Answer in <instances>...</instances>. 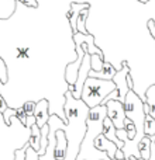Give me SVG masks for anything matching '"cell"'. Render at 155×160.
Listing matches in <instances>:
<instances>
[{
  "label": "cell",
  "instance_id": "obj_27",
  "mask_svg": "<svg viewBox=\"0 0 155 160\" xmlns=\"http://www.w3.org/2000/svg\"><path fill=\"white\" fill-rule=\"evenodd\" d=\"M137 2L142 3V4H147V3H150V2H151V0H137Z\"/></svg>",
  "mask_w": 155,
  "mask_h": 160
},
{
  "label": "cell",
  "instance_id": "obj_4",
  "mask_svg": "<svg viewBox=\"0 0 155 160\" xmlns=\"http://www.w3.org/2000/svg\"><path fill=\"white\" fill-rule=\"evenodd\" d=\"M106 107H107V117L111 119L114 127L117 129H123L124 128V119L127 118L124 102H121L120 100H109L106 102Z\"/></svg>",
  "mask_w": 155,
  "mask_h": 160
},
{
  "label": "cell",
  "instance_id": "obj_11",
  "mask_svg": "<svg viewBox=\"0 0 155 160\" xmlns=\"http://www.w3.org/2000/svg\"><path fill=\"white\" fill-rule=\"evenodd\" d=\"M147 101L144 102V111L145 114H150L155 118V84H151L145 91Z\"/></svg>",
  "mask_w": 155,
  "mask_h": 160
},
{
  "label": "cell",
  "instance_id": "obj_15",
  "mask_svg": "<svg viewBox=\"0 0 155 160\" xmlns=\"http://www.w3.org/2000/svg\"><path fill=\"white\" fill-rule=\"evenodd\" d=\"M144 132L148 136H154L155 135V118L151 117L150 114L145 115V121H144Z\"/></svg>",
  "mask_w": 155,
  "mask_h": 160
},
{
  "label": "cell",
  "instance_id": "obj_12",
  "mask_svg": "<svg viewBox=\"0 0 155 160\" xmlns=\"http://www.w3.org/2000/svg\"><path fill=\"white\" fill-rule=\"evenodd\" d=\"M28 143L31 145V148L33 149H35L37 152L40 150V148H41V128L35 124H33V127H31V136H30V142Z\"/></svg>",
  "mask_w": 155,
  "mask_h": 160
},
{
  "label": "cell",
  "instance_id": "obj_25",
  "mask_svg": "<svg viewBox=\"0 0 155 160\" xmlns=\"http://www.w3.org/2000/svg\"><path fill=\"white\" fill-rule=\"evenodd\" d=\"M7 107H8V105H7V101H6L4 97L0 94V112H4Z\"/></svg>",
  "mask_w": 155,
  "mask_h": 160
},
{
  "label": "cell",
  "instance_id": "obj_5",
  "mask_svg": "<svg viewBox=\"0 0 155 160\" xmlns=\"http://www.w3.org/2000/svg\"><path fill=\"white\" fill-rule=\"evenodd\" d=\"M128 75H130V68H128V65L123 63V68L120 70H117L116 75H114V83H116L117 86V90H119V94H120V101L124 102L126 101V96H127V93L131 90V87L128 86V82H127V78Z\"/></svg>",
  "mask_w": 155,
  "mask_h": 160
},
{
  "label": "cell",
  "instance_id": "obj_6",
  "mask_svg": "<svg viewBox=\"0 0 155 160\" xmlns=\"http://www.w3.org/2000/svg\"><path fill=\"white\" fill-rule=\"evenodd\" d=\"M50 102L47 98H42L40 101H37L35 110H34V117L37 119V125L40 128H42L50 119Z\"/></svg>",
  "mask_w": 155,
  "mask_h": 160
},
{
  "label": "cell",
  "instance_id": "obj_28",
  "mask_svg": "<svg viewBox=\"0 0 155 160\" xmlns=\"http://www.w3.org/2000/svg\"><path fill=\"white\" fill-rule=\"evenodd\" d=\"M137 160H145V159H141V158H140V159H137Z\"/></svg>",
  "mask_w": 155,
  "mask_h": 160
},
{
  "label": "cell",
  "instance_id": "obj_1",
  "mask_svg": "<svg viewBox=\"0 0 155 160\" xmlns=\"http://www.w3.org/2000/svg\"><path fill=\"white\" fill-rule=\"evenodd\" d=\"M64 108L65 115H67L65 121L56 114L50 115V119L47 122L50 127L48 138H54L56 129H62L67 135L68 141L67 155H65L64 160H76L80 149V143L86 135V128H88L86 122H88L90 108L82 98H75L71 90L65 93Z\"/></svg>",
  "mask_w": 155,
  "mask_h": 160
},
{
  "label": "cell",
  "instance_id": "obj_7",
  "mask_svg": "<svg viewBox=\"0 0 155 160\" xmlns=\"http://www.w3.org/2000/svg\"><path fill=\"white\" fill-rule=\"evenodd\" d=\"M94 146H96L99 150H102V152L107 153L109 158H110L111 160L114 159V156H116V150L119 149V146H117L113 141H110L109 138H106V136L103 135V132L96 138V141H94Z\"/></svg>",
  "mask_w": 155,
  "mask_h": 160
},
{
  "label": "cell",
  "instance_id": "obj_26",
  "mask_svg": "<svg viewBox=\"0 0 155 160\" xmlns=\"http://www.w3.org/2000/svg\"><path fill=\"white\" fill-rule=\"evenodd\" d=\"M113 160H127V159H126V156H124V153H123L121 149H117L116 150V156H114Z\"/></svg>",
  "mask_w": 155,
  "mask_h": 160
},
{
  "label": "cell",
  "instance_id": "obj_2",
  "mask_svg": "<svg viewBox=\"0 0 155 160\" xmlns=\"http://www.w3.org/2000/svg\"><path fill=\"white\" fill-rule=\"evenodd\" d=\"M31 127H27L17 115L7 122L0 112V160H14L16 152L30 142Z\"/></svg>",
  "mask_w": 155,
  "mask_h": 160
},
{
  "label": "cell",
  "instance_id": "obj_21",
  "mask_svg": "<svg viewBox=\"0 0 155 160\" xmlns=\"http://www.w3.org/2000/svg\"><path fill=\"white\" fill-rule=\"evenodd\" d=\"M19 2H21L23 4L28 6V7H38L40 6L38 0H19Z\"/></svg>",
  "mask_w": 155,
  "mask_h": 160
},
{
  "label": "cell",
  "instance_id": "obj_14",
  "mask_svg": "<svg viewBox=\"0 0 155 160\" xmlns=\"http://www.w3.org/2000/svg\"><path fill=\"white\" fill-rule=\"evenodd\" d=\"M89 7H85L82 11H80L79 17H78V21H76V27H78V31L82 34H88V30H86V21H88V17H89Z\"/></svg>",
  "mask_w": 155,
  "mask_h": 160
},
{
  "label": "cell",
  "instance_id": "obj_18",
  "mask_svg": "<svg viewBox=\"0 0 155 160\" xmlns=\"http://www.w3.org/2000/svg\"><path fill=\"white\" fill-rule=\"evenodd\" d=\"M124 128L127 129V132H128V138L133 139L134 136H136L137 131H136V125H134V122L131 121L130 118H126L124 119Z\"/></svg>",
  "mask_w": 155,
  "mask_h": 160
},
{
  "label": "cell",
  "instance_id": "obj_10",
  "mask_svg": "<svg viewBox=\"0 0 155 160\" xmlns=\"http://www.w3.org/2000/svg\"><path fill=\"white\" fill-rule=\"evenodd\" d=\"M17 0H0V20H7L16 13Z\"/></svg>",
  "mask_w": 155,
  "mask_h": 160
},
{
  "label": "cell",
  "instance_id": "obj_23",
  "mask_svg": "<svg viewBox=\"0 0 155 160\" xmlns=\"http://www.w3.org/2000/svg\"><path fill=\"white\" fill-rule=\"evenodd\" d=\"M150 160H155V135L151 136V153H150Z\"/></svg>",
  "mask_w": 155,
  "mask_h": 160
},
{
  "label": "cell",
  "instance_id": "obj_17",
  "mask_svg": "<svg viewBox=\"0 0 155 160\" xmlns=\"http://www.w3.org/2000/svg\"><path fill=\"white\" fill-rule=\"evenodd\" d=\"M24 160H40V153L31 148L30 143L25 145V159Z\"/></svg>",
  "mask_w": 155,
  "mask_h": 160
},
{
  "label": "cell",
  "instance_id": "obj_9",
  "mask_svg": "<svg viewBox=\"0 0 155 160\" xmlns=\"http://www.w3.org/2000/svg\"><path fill=\"white\" fill-rule=\"evenodd\" d=\"M116 68L113 66L111 63H109V62H104V65H103L102 70H99V72H96V70L90 69L89 70V76H92V78H99V79H109V80H113L114 75H116Z\"/></svg>",
  "mask_w": 155,
  "mask_h": 160
},
{
  "label": "cell",
  "instance_id": "obj_19",
  "mask_svg": "<svg viewBox=\"0 0 155 160\" xmlns=\"http://www.w3.org/2000/svg\"><path fill=\"white\" fill-rule=\"evenodd\" d=\"M8 75H7V66H6V62L3 61V58L0 56V80L3 83H7Z\"/></svg>",
  "mask_w": 155,
  "mask_h": 160
},
{
  "label": "cell",
  "instance_id": "obj_13",
  "mask_svg": "<svg viewBox=\"0 0 155 160\" xmlns=\"http://www.w3.org/2000/svg\"><path fill=\"white\" fill-rule=\"evenodd\" d=\"M138 150H140V155H141V159L150 160V153H151V136L145 135L144 138L140 141V143H138Z\"/></svg>",
  "mask_w": 155,
  "mask_h": 160
},
{
  "label": "cell",
  "instance_id": "obj_22",
  "mask_svg": "<svg viewBox=\"0 0 155 160\" xmlns=\"http://www.w3.org/2000/svg\"><path fill=\"white\" fill-rule=\"evenodd\" d=\"M24 159H25V146L17 150L16 152V159L14 160H24Z\"/></svg>",
  "mask_w": 155,
  "mask_h": 160
},
{
  "label": "cell",
  "instance_id": "obj_24",
  "mask_svg": "<svg viewBox=\"0 0 155 160\" xmlns=\"http://www.w3.org/2000/svg\"><path fill=\"white\" fill-rule=\"evenodd\" d=\"M148 30H150L151 35L155 38V20L154 18H150L148 20Z\"/></svg>",
  "mask_w": 155,
  "mask_h": 160
},
{
  "label": "cell",
  "instance_id": "obj_20",
  "mask_svg": "<svg viewBox=\"0 0 155 160\" xmlns=\"http://www.w3.org/2000/svg\"><path fill=\"white\" fill-rule=\"evenodd\" d=\"M35 101H27L24 105H23V108H24V112L28 115H34V110H35Z\"/></svg>",
  "mask_w": 155,
  "mask_h": 160
},
{
  "label": "cell",
  "instance_id": "obj_3",
  "mask_svg": "<svg viewBox=\"0 0 155 160\" xmlns=\"http://www.w3.org/2000/svg\"><path fill=\"white\" fill-rule=\"evenodd\" d=\"M116 88H117V86L114 83V80L99 79V78L89 76L86 79L85 84H83L80 98L89 105V108H93L96 105L103 104L106 97L113 90H116Z\"/></svg>",
  "mask_w": 155,
  "mask_h": 160
},
{
  "label": "cell",
  "instance_id": "obj_8",
  "mask_svg": "<svg viewBox=\"0 0 155 160\" xmlns=\"http://www.w3.org/2000/svg\"><path fill=\"white\" fill-rule=\"evenodd\" d=\"M103 135H104L106 138H109L110 141H113L114 143L119 146V149H121V148L124 146V141H121V139L117 136V128L114 127V124L111 122V119L109 118V117L104 118V129H103Z\"/></svg>",
  "mask_w": 155,
  "mask_h": 160
},
{
  "label": "cell",
  "instance_id": "obj_16",
  "mask_svg": "<svg viewBox=\"0 0 155 160\" xmlns=\"http://www.w3.org/2000/svg\"><path fill=\"white\" fill-rule=\"evenodd\" d=\"M103 65H104L103 53H92V69L99 72V70H102Z\"/></svg>",
  "mask_w": 155,
  "mask_h": 160
}]
</instances>
